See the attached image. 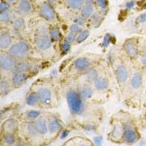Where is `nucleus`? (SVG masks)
<instances>
[{
    "instance_id": "obj_1",
    "label": "nucleus",
    "mask_w": 146,
    "mask_h": 146,
    "mask_svg": "<svg viewBox=\"0 0 146 146\" xmlns=\"http://www.w3.org/2000/svg\"><path fill=\"white\" fill-rule=\"evenodd\" d=\"M66 102L70 113L75 115H80L85 110L84 100L80 96L78 91L70 89L66 95Z\"/></svg>"
},
{
    "instance_id": "obj_2",
    "label": "nucleus",
    "mask_w": 146,
    "mask_h": 146,
    "mask_svg": "<svg viewBox=\"0 0 146 146\" xmlns=\"http://www.w3.org/2000/svg\"><path fill=\"white\" fill-rule=\"evenodd\" d=\"M31 46L26 41H19L11 45L8 50V53L12 55L15 59L23 60L31 53Z\"/></svg>"
},
{
    "instance_id": "obj_3",
    "label": "nucleus",
    "mask_w": 146,
    "mask_h": 146,
    "mask_svg": "<svg viewBox=\"0 0 146 146\" xmlns=\"http://www.w3.org/2000/svg\"><path fill=\"white\" fill-rule=\"evenodd\" d=\"M16 59L8 52H5L4 50L1 51L0 53V68L2 71L11 72L14 68Z\"/></svg>"
},
{
    "instance_id": "obj_4",
    "label": "nucleus",
    "mask_w": 146,
    "mask_h": 146,
    "mask_svg": "<svg viewBox=\"0 0 146 146\" xmlns=\"http://www.w3.org/2000/svg\"><path fill=\"white\" fill-rule=\"evenodd\" d=\"M124 141L128 144H134L139 139V134L129 122H127L124 124V131L123 137Z\"/></svg>"
},
{
    "instance_id": "obj_5",
    "label": "nucleus",
    "mask_w": 146,
    "mask_h": 146,
    "mask_svg": "<svg viewBox=\"0 0 146 146\" xmlns=\"http://www.w3.org/2000/svg\"><path fill=\"white\" fill-rule=\"evenodd\" d=\"M36 93L38 97L39 103L45 106H48L51 104L53 96L50 89L47 87H40L37 89Z\"/></svg>"
},
{
    "instance_id": "obj_6",
    "label": "nucleus",
    "mask_w": 146,
    "mask_h": 146,
    "mask_svg": "<svg viewBox=\"0 0 146 146\" xmlns=\"http://www.w3.org/2000/svg\"><path fill=\"white\" fill-rule=\"evenodd\" d=\"M40 14L45 21L49 22H53L56 19V13L53 8V6L48 4V2H44L40 5L39 9Z\"/></svg>"
},
{
    "instance_id": "obj_7",
    "label": "nucleus",
    "mask_w": 146,
    "mask_h": 146,
    "mask_svg": "<svg viewBox=\"0 0 146 146\" xmlns=\"http://www.w3.org/2000/svg\"><path fill=\"white\" fill-rule=\"evenodd\" d=\"M52 40L49 35L46 36H36L35 38V45L38 50L41 51L50 49L52 45Z\"/></svg>"
},
{
    "instance_id": "obj_8",
    "label": "nucleus",
    "mask_w": 146,
    "mask_h": 146,
    "mask_svg": "<svg viewBox=\"0 0 146 146\" xmlns=\"http://www.w3.org/2000/svg\"><path fill=\"white\" fill-rule=\"evenodd\" d=\"M123 50L128 56L131 58H136L139 53L137 44L135 39H129L126 40L123 45Z\"/></svg>"
},
{
    "instance_id": "obj_9",
    "label": "nucleus",
    "mask_w": 146,
    "mask_h": 146,
    "mask_svg": "<svg viewBox=\"0 0 146 146\" xmlns=\"http://www.w3.org/2000/svg\"><path fill=\"white\" fill-rule=\"evenodd\" d=\"M28 72L13 73L11 78V83L14 88H19L27 82L29 78Z\"/></svg>"
},
{
    "instance_id": "obj_10",
    "label": "nucleus",
    "mask_w": 146,
    "mask_h": 146,
    "mask_svg": "<svg viewBox=\"0 0 146 146\" xmlns=\"http://www.w3.org/2000/svg\"><path fill=\"white\" fill-rule=\"evenodd\" d=\"M115 73L117 80L121 83H126L129 77V70H128L127 67L123 64L117 65L115 70Z\"/></svg>"
},
{
    "instance_id": "obj_11",
    "label": "nucleus",
    "mask_w": 146,
    "mask_h": 146,
    "mask_svg": "<svg viewBox=\"0 0 146 146\" xmlns=\"http://www.w3.org/2000/svg\"><path fill=\"white\" fill-rule=\"evenodd\" d=\"M15 10L17 13L21 15H27L32 10V5L29 0H19L17 3Z\"/></svg>"
},
{
    "instance_id": "obj_12",
    "label": "nucleus",
    "mask_w": 146,
    "mask_h": 146,
    "mask_svg": "<svg viewBox=\"0 0 146 146\" xmlns=\"http://www.w3.org/2000/svg\"><path fill=\"white\" fill-rule=\"evenodd\" d=\"M32 64L29 62L27 60H21L20 62H16L14 68L11 71V72L13 73H19V72H28L32 69Z\"/></svg>"
},
{
    "instance_id": "obj_13",
    "label": "nucleus",
    "mask_w": 146,
    "mask_h": 146,
    "mask_svg": "<svg viewBox=\"0 0 146 146\" xmlns=\"http://www.w3.org/2000/svg\"><path fill=\"white\" fill-rule=\"evenodd\" d=\"M74 66L76 70H79V71L86 72L87 70L91 68V62L88 58L80 57V58H78L75 60Z\"/></svg>"
},
{
    "instance_id": "obj_14",
    "label": "nucleus",
    "mask_w": 146,
    "mask_h": 146,
    "mask_svg": "<svg viewBox=\"0 0 146 146\" xmlns=\"http://www.w3.org/2000/svg\"><path fill=\"white\" fill-rule=\"evenodd\" d=\"M35 127L37 133L39 135L44 136L48 132V122L44 118H39L35 121Z\"/></svg>"
},
{
    "instance_id": "obj_15",
    "label": "nucleus",
    "mask_w": 146,
    "mask_h": 146,
    "mask_svg": "<svg viewBox=\"0 0 146 146\" xmlns=\"http://www.w3.org/2000/svg\"><path fill=\"white\" fill-rule=\"evenodd\" d=\"M48 131L50 134H54V133L57 132V131L61 129L62 123H61L60 120L57 118L56 117H50L48 121Z\"/></svg>"
},
{
    "instance_id": "obj_16",
    "label": "nucleus",
    "mask_w": 146,
    "mask_h": 146,
    "mask_svg": "<svg viewBox=\"0 0 146 146\" xmlns=\"http://www.w3.org/2000/svg\"><path fill=\"white\" fill-rule=\"evenodd\" d=\"M143 74L141 72H135L132 75L130 80V84L133 89L138 90L142 87L143 85Z\"/></svg>"
},
{
    "instance_id": "obj_17",
    "label": "nucleus",
    "mask_w": 146,
    "mask_h": 146,
    "mask_svg": "<svg viewBox=\"0 0 146 146\" xmlns=\"http://www.w3.org/2000/svg\"><path fill=\"white\" fill-rule=\"evenodd\" d=\"M12 36L7 32H2L0 35V48L2 50L9 49L11 47Z\"/></svg>"
},
{
    "instance_id": "obj_18",
    "label": "nucleus",
    "mask_w": 146,
    "mask_h": 146,
    "mask_svg": "<svg viewBox=\"0 0 146 146\" xmlns=\"http://www.w3.org/2000/svg\"><path fill=\"white\" fill-rule=\"evenodd\" d=\"M93 83L94 88L100 91H105L109 87V81L106 78L103 76H99Z\"/></svg>"
},
{
    "instance_id": "obj_19",
    "label": "nucleus",
    "mask_w": 146,
    "mask_h": 146,
    "mask_svg": "<svg viewBox=\"0 0 146 146\" xmlns=\"http://www.w3.org/2000/svg\"><path fill=\"white\" fill-rule=\"evenodd\" d=\"M123 131H124V126L121 123H117L114 125L111 131V137L115 140H119L123 138Z\"/></svg>"
},
{
    "instance_id": "obj_20",
    "label": "nucleus",
    "mask_w": 146,
    "mask_h": 146,
    "mask_svg": "<svg viewBox=\"0 0 146 146\" xmlns=\"http://www.w3.org/2000/svg\"><path fill=\"white\" fill-rule=\"evenodd\" d=\"M78 93L80 94V96L84 100L91 99L94 94V90L90 86L88 85H83L79 88Z\"/></svg>"
},
{
    "instance_id": "obj_21",
    "label": "nucleus",
    "mask_w": 146,
    "mask_h": 146,
    "mask_svg": "<svg viewBox=\"0 0 146 146\" xmlns=\"http://www.w3.org/2000/svg\"><path fill=\"white\" fill-rule=\"evenodd\" d=\"M12 83H10L7 79H2L0 81V94L4 96L8 94L11 91Z\"/></svg>"
},
{
    "instance_id": "obj_22",
    "label": "nucleus",
    "mask_w": 146,
    "mask_h": 146,
    "mask_svg": "<svg viewBox=\"0 0 146 146\" xmlns=\"http://www.w3.org/2000/svg\"><path fill=\"white\" fill-rule=\"evenodd\" d=\"M13 29L17 32L23 31L26 28L25 21L23 18H21V17L15 18L13 21Z\"/></svg>"
},
{
    "instance_id": "obj_23",
    "label": "nucleus",
    "mask_w": 146,
    "mask_h": 146,
    "mask_svg": "<svg viewBox=\"0 0 146 146\" xmlns=\"http://www.w3.org/2000/svg\"><path fill=\"white\" fill-rule=\"evenodd\" d=\"M100 76L98 72L95 68H90L84 74V79L86 82H94Z\"/></svg>"
},
{
    "instance_id": "obj_24",
    "label": "nucleus",
    "mask_w": 146,
    "mask_h": 146,
    "mask_svg": "<svg viewBox=\"0 0 146 146\" xmlns=\"http://www.w3.org/2000/svg\"><path fill=\"white\" fill-rule=\"evenodd\" d=\"M14 15L13 13L11 10H7V11L0 13V22L2 23H10L12 21H13Z\"/></svg>"
},
{
    "instance_id": "obj_25",
    "label": "nucleus",
    "mask_w": 146,
    "mask_h": 146,
    "mask_svg": "<svg viewBox=\"0 0 146 146\" xmlns=\"http://www.w3.org/2000/svg\"><path fill=\"white\" fill-rule=\"evenodd\" d=\"M26 102L30 107L36 106L39 103L38 97H37L36 92L32 91V92L29 93L26 97Z\"/></svg>"
},
{
    "instance_id": "obj_26",
    "label": "nucleus",
    "mask_w": 146,
    "mask_h": 146,
    "mask_svg": "<svg viewBox=\"0 0 146 146\" xmlns=\"http://www.w3.org/2000/svg\"><path fill=\"white\" fill-rule=\"evenodd\" d=\"M2 128L5 129V131H7L6 134H8V133H12L13 134V131L16 128V122H15L14 119L10 118V119H8L5 121V123L2 125Z\"/></svg>"
},
{
    "instance_id": "obj_27",
    "label": "nucleus",
    "mask_w": 146,
    "mask_h": 146,
    "mask_svg": "<svg viewBox=\"0 0 146 146\" xmlns=\"http://www.w3.org/2000/svg\"><path fill=\"white\" fill-rule=\"evenodd\" d=\"M94 13V11L93 5H85L81 8L82 16L84 17L85 18H91Z\"/></svg>"
},
{
    "instance_id": "obj_28",
    "label": "nucleus",
    "mask_w": 146,
    "mask_h": 146,
    "mask_svg": "<svg viewBox=\"0 0 146 146\" xmlns=\"http://www.w3.org/2000/svg\"><path fill=\"white\" fill-rule=\"evenodd\" d=\"M86 0H67V5L72 10H78L85 5Z\"/></svg>"
},
{
    "instance_id": "obj_29",
    "label": "nucleus",
    "mask_w": 146,
    "mask_h": 146,
    "mask_svg": "<svg viewBox=\"0 0 146 146\" xmlns=\"http://www.w3.org/2000/svg\"><path fill=\"white\" fill-rule=\"evenodd\" d=\"M49 36L53 42H58L61 39V32L58 28L56 27H53L50 28Z\"/></svg>"
},
{
    "instance_id": "obj_30",
    "label": "nucleus",
    "mask_w": 146,
    "mask_h": 146,
    "mask_svg": "<svg viewBox=\"0 0 146 146\" xmlns=\"http://www.w3.org/2000/svg\"><path fill=\"white\" fill-rule=\"evenodd\" d=\"M50 29H48V26L45 23H41L37 26V28L36 30V36H46L49 35Z\"/></svg>"
},
{
    "instance_id": "obj_31",
    "label": "nucleus",
    "mask_w": 146,
    "mask_h": 146,
    "mask_svg": "<svg viewBox=\"0 0 146 146\" xmlns=\"http://www.w3.org/2000/svg\"><path fill=\"white\" fill-rule=\"evenodd\" d=\"M25 115L30 121H36V119L40 118L41 112L40 110H30L26 112Z\"/></svg>"
},
{
    "instance_id": "obj_32",
    "label": "nucleus",
    "mask_w": 146,
    "mask_h": 146,
    "mask_svg": "<svg viewBox=\"0 0 146 146\" xmlns=\"http://www.w3.org/2000/svg\"><path fill=\"white\" fill-rule=\"evenodd\" d=\"M2 141L7 145H13L16 142V139H15L13 134L8 133V134H5L4 135L3 137H2Z\"/></svg>"
},
{
    "instance_id": "obj_33",
    "label": "nucleus",
    "mask_w": 146,
    "mask_h": 146,
    "mask_svg": "<svg viewBox=\"0 0 146 146\" xmlns=\"http://www.w3.org/2000/svg\"><path fill=\"white\" fill-rule=\"evenodd\" d=\"M90 35V31L88 29L83 30L81 32H80L79 35H78L76 37V40H75V42L77 44L82 43L83 42H84L85 40L88 38Z\"/></svg>"
},
{
    "instance_id": "obj_34",
    "label": "nucleus",
    "mask_w": 146,
    "mask_h": 146,
    "mask_svg": "<svg viewBox=\"0 0 146 146\" xmlns=\"http://www.w3.org/2000/svg\"><path fill=\"white\" fill-rule=\"evenodd\" d=\"M27 130L28 131V134L30 135V136L33 137H36L38 135V133L36 131V127H35V121H30L27 123Z\"/></svg>"
},
{
    "instance_id": "obj_35",
    "label": "nucleus",
    "mask_w": 146,
    "mask_h": 146,
    "mask_svg": "<svg viewBox=\"0 0 146 146\" xmlns=\"http://www.w3.org/2000/svg\"><path fill=\"white\" fill-rule=\"evenodd\" d=\"M95 2L100 8L102 13L104 14L106 13L108 7V0H95Z\"/></svg>"
},
{
    "instance_id": "obj_36",
    "label": "nucleus",
    "mask_w": 146,
    "mask_h": 146,
    "mask_svg": "<svg viewBox=\"0 0 146 146\" xmlns=\"http://www.w3.org/2000/svg\"><path fill=\"white\" fill-rule=\"evenodd\" d=\"M112 39H113V37H112L111 35H110V34H106V35H105V36H104L102 42V46L105 48H108V47L109 46L110 44V42H111Z\"/></svg>"
},
{
    "instance_id": "obj_37",
    "label": "nucleus",
    "mask_w": 146,
    "mask_h": 146,
    "mask_svg": "<svg viewBox=\"0 0 146 146\" xmlns=\"http://www.w3.org/2000/svg\"><path fill=\"white\" fill-rule=\"evenodd\" d=\"M82 27L78 26L76 23H73L70 27V32H72V33L75 34V35H79L80 32H82Z\"/></svg>"
},
{
    "instance_id": "obj_38",
    "label": "nucleus",
    "mask_w": 146,
    "mask_h": 146,
    "mask_svg": "<svg viewBox=\"0 0 146 146\" xmlns=\"http://www.w3.org/2000/svg\"><path fill=\"white\" fill-rule=\"evenodd\" d=\"M102 21L101 15L99 13H94V15L91 16V22L93 23V25L98 26L100 24V22Z\"/></svg>"
},
{
    "instance_id": "obj_39",
    "label": "nucleus",
    "mask_w": 146,
    "mask_h": 146,
    "mask_svg": "<svg viewBox=\"0 0 146 146\" xmlns=\"http://www.w3.org/2000/svg\"><path fill=\"white\" fill-rule=\"evenodd\" d=\"M10 5L5 0H2L0 4V13H3V12L10 10Z\"/></svg>"
},
{
    "instance_id": "obj_40",
    "label": "nucleus",
    "mask_w": 146,
    "mask_h": 146,
    "mask_svg": "<svg viewBox=\"0 0 146 146\" xmlns=\"http://www.w3.org/2000/svg\"><path fill=\"white\" fill-rule=\"evenodd\" d=\"M76 37L77 36L75 34L70 32L67 35H66V37H65V41L68 42H70V43L72 44V42H75V40H76Z\"/></svg>"
},
{
    "instance_id": "obj_41",
    "label": "nucleus",
    "mask_w": 146,
    "mask_h": 146,
    "mask_svg": "<svg viewBox=\"0 0 146 146\" xmlns=\"http://www.w3.org/2000/svg\"><path fill=\"white\" fill-rule=\"evenodd\" d=\"M71 43H70V42H66L64 40V42L63 44H62V52H63V53L66 54V53H68L70 50V49H71Z\"/></svg>"
},
{
    "instance_id": "obj_42",
    "label": "nucleus",
    "mask_w": 146,
    "mask_h": 146,
    "mask_svg": "<svg viewBox=\"0 0 146 146\" xmlns=\"http://www.w3.org/2000/svg\"><path fill=\"white\" fill-rule=\"evenodd\" d=\"M83 129H84L85 131H89V132H94L96 130V126L93 123H88L86 124H85L83 126Z\"/></svg>"
},
{
    "instance_id": "obj_43",
    "label": "nucleus",
    "mask_w": 146,
    "mask_h": 146,
    "mask_svg": "<svg viewBox=\"0 0 146 146\" xmlns=\"http://www.w3.org/2000/svg\"><path fill=\"white\" fill-rule=\"evenodd\" d=\"M74 23H76L78 26L83 27L85 25V23H86V18L82 16V15L81 16L77 17L75 19V21H74Z\"/></svg>"
},
{
    "instance_id": "obj_44",
    "label": "nucleus",
    "mask_w": 146,
    "mask_h": 146,
    "mask_svg": "<svg viewBox=\"0 0 146 146\" xmlns=\"http://www.w3.org/2000/svg\"><path fill=\"white\" fill-rule=\"evenodd\" d=\"M94 142L96 146H102L103 143V137L102 135H98V136H95L94 137Z\"/></svg>"
},
{
    "instance_id": "obj_45",
    "label": "nucleus",
    "mask_w": 146,
    "mask_h": 146,
    "mask_svg": "<svg viewBox=\"0 0 146 146\" xmlns=\"http://www.w3.org/2000/svg\"><path fill=\"white\" fill-rule=\"evenodd\" d=\"M137 21L139 23H144L146 22V13H142L141 15H139L137 18Z\"/></svg>"
},
{
    "instance_id": "obj_46",
    "label": "nucleus",
    "mask_w": 146,
    "mask_h": 146,
    "mask_svg": "<svg viewBox=\"0 0 146 146\" xmlns=\"http://www.w3.org/2000/svg\"><path fill=\"white\" fill-rule=\"evenodd\" d=\"M135 1H133V0H131V1H129V2H128L127 3H126L125 7H126L127 10H131V9H132L133 7H135Z\"/></svg>"
},
{
    "instance_id": "obj_47",
    "label": "nucleus",
    "mask_w": 146,
    "mask_h": 146,
    "mask_svg": "<svg viewBox=\"0 0 146 146\" xmlns=\"http://www.w3.org/2000/svg\"><path fill=\"white\" fill-rule=\"evenodd\" d=\"M69 135V131L68 130H64L62 132V134H61V139H64V138H66V137L68 136Z\"/></svg>"
},
{
    "instance_id": "obj_48",
    "label": "nucleus",
    "mask_w": 146,
    "mask_h": 146,
    "mask_svg": "<svg viewBox=\"0 0 146 146\" xmlns=\"http://www.w3.org/2000/svg\"><path fill=\"white\" fill-rule=\"evenodd\" d=\"M141 63L145 67H146V54H144L141 56Z\"/></svg>"
},
{
    "instance_id": "obj_49",
    "label": "nucleus",
    "mask_w": 146,
    "mask_h": 146,
    "mask_svg": "<svg viewBox=\"0 0 146 146\" xmlns=\"http://www.w3.org/2000/svg\"><path fill=\"white\" fill-rule=\"evenodd\" d=\"M57 73H58V72H57L56 69H53V70H52L51 72H50V75L52 78H53V77H55L56 75H57Z\"/></svg>"
},
{
    "instance_id": "obj_50",
    "label": "nucleus",
    "mask_w": 146,
    "mask_h": 146,
    "mask_svg": "<svg viewBox=\"0 0 146 146\" xmlns=\"http://www.w3.org/2000/svg\"><path fill=\"white\" fill-rule=\"evenodd\" d=\"M57 1L58 0H47V2L48 4H50L51 6H53V5H55L57 3Z\"/></svg>"
},
{
    "instance_id": "obj_51",
    "label": "nucleus",
    "mask_w": 146,
    "mask_h": 146,
    "mask_svg": "<svg viewBox=\"0 0 146 146\" xmlns=\"http://www.w3.org/2000/svg\"><path fill=\"white\" fill-rule=\"evenodd\" d=\"M95 0H86V2H85V5H93L94 3Z\"/></svg>"
},
{
    "instance_id": "obj_52",
    "label": "nucleus",
    "mask_w": 146,
    "mask_h": 146,
    "mask_svg": "<svg viewBox=\"0 0 146 146\" xmlns=\"http://www.w3.org/2000/svg\"><path fill=\"white\" fill-rule=\"evenodd\" d=\"M137 146H146V141L144 139H142L141 140H140V142L138 143Z\"/></svg>"
},
{
    "instance_id": "obj_53",
    "label": "nucleus",
    "mask_w": 146,
    "mask_h": 146,
    "mask_svg": "<svg viewBox=\"0 0 146 146\" xmlns=\"http://www.w3.org/2000/svg\"><path fill=\"white\" fill-rule=\"evenodd\" d=\"M5 1H7V2H8L10 5H11L12 4L18 3V2H19V0H5Z\"/></svg>"
},
{
    "instance_id": "obj_54",
    "label": "nucleus",
    "mask_w": 146,
    "mask_h": 146,
    "mask_svg": "<svg viewBox=\"0 0 146 146\" xmlns=\"http://www.w3.org/2000/svg\"><path fill=\"white\" fill-rule=\"evenodd\" d=\"M15 146H29V145H28L25 144V143H20V144L16 145H15Z\"/></svg>"
},
{
    "instance_id": "obj_55",
    "label": "nucleus",
    "mask_w": 146,
    "mask_h": 146,
    "mask_svg": "<svg viewBox=\"0 0 146 146\" xmlns=\"http://www.w3.org/2000/svg\"><path fill=\"white\" fill-rule=\"evenodd\" d=\"M78 146H89V145L86 144V143H81V144H80Z\"/></svg>"
},
{
    "instance_id": "obj_56",
    "label": "nucleus",
    "mask_w": 146,
    "mask_h": 146,
    "mask_svg": "<svg viewBox=\"0 0 146 146\" xmlns=\"http://www.w3.org/2000/svg\"><path fill=\"white\" fill-rule=\"evenodd\" d=\"M145 96H146V91H145Z\"/></svg>"
}]
</instances>
